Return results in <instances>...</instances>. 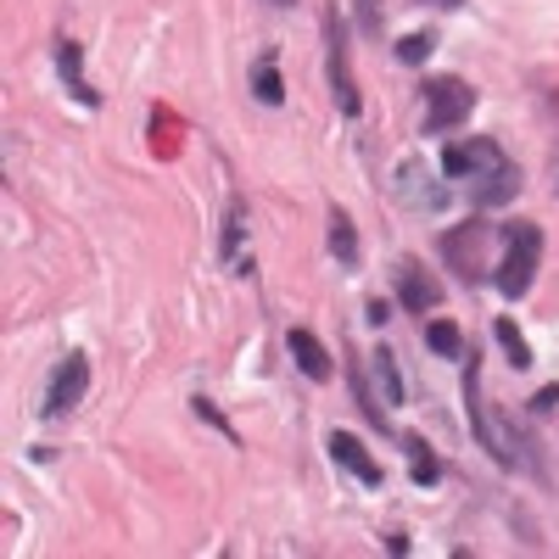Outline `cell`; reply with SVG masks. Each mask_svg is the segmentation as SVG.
<instances>
[{"mask_svg": "<svg viewBox=\"0 0 559 559\" xmlns=\"http://www.w3.org/2000/svg\"><path fill=\"white\" fill-rule=\"evenodd\" d=\"M537 263H543V229L532 218H515V224H503V263L492 274V286L509 297V302H521L532 292V280H537Z\"/></svg>", "mask_w": 559, "mask_h": 559, "instance_id": "cell-1", "label": "cell"}, {"mask_svg": "<svg viewBox=\"0 0 559 559\" xmlns=\"http://www.w3.org/2000/svg\"><path fill=\"white\" fill-rule=\"evenodd\" d=\"M464 419H471L476 442L503 464V471H521V464H526L521 442L498 426V414H492V408H487V397H481V358H476V353H471V364H464Z\"/></svg>", "mask_w": 559, "mask_h": 559, "instance_id": "cell-2", "label": "cell"}, {"mask_svg": "<svg viewBox=\"0 0 559 559\" xmlns=\"http://www.w3.org/2000/svg\"><path fill=\"white\" fill-rule=\"evenodd\" d=\"M324 73H331V96L342 107V118H358L364 112V96L353 84V68H347V28L336 12H324Z\"/></svg>", "mask_w": 559, "mask_h": 559, "instance_id": "cell-3", "label": "cell"}, {"mask_svg": "<svg viewBox=\"0 0 559 559\" xmlns=\"http://www.w3.org/2000/svg\"><path fill=\"white\" fill-rule=\"evenodd\" d=\"M476 112V90L464 79H426V134H448Z\"/></svg>", "mask_w": 559, "mask_h": 559, "instance_id": "cell-4", "label": "cell"}, {"mask_svg": "<svg viewBox=\"0 0 559 559\" xmlns=\"http://www.w3.org/2000/svg\"><path fill=\"white\" fill-rule=\"evenodd\" d=\"M84 392H90V358L84 353H68L62 364H57V376H51V386H45V419H62V414H73L79 403H84Z\"/></svg>", "mask_w": 559, "mask_h": 559, "instance_id": "cell-5", "label": "cell"}, {"mask_svg": "<svg viewBox=\"0 0 559 559\" xmlns=\"http://www.w3.org/2000/svg\"><path fill=\"white\" fill-rule=\"evenodd\" d=\"M509 157H503V146L498 140H459V146H448L442 152V174L448 179H481V174H492V168H503Z\"/></svg>", "mask_w": 559, "mask_h": 559, "instance_id": "cell-6", "label": "cell"}, {"mask_svg": "<svg viewBox=\"0 0 559 559\" xmlns=\"http://www.w3.org/2000/svg\"><path fill=\"white\" fill-rule=\"evenodd\" d=\"M324 453H331V464H342V471H347L353 481H364V487H381V481H386L381 459L369 453L353 431H331V437H324Z\"/></svg>", "mask_w": 559, "mask_h": 559, "instance_id": "cell-7", "label": "cell"}, {"mask_svg": "<svg viewBox=\"0 0 559 559\" xmlns=\"http://www.w3.org/2000/svg\"><path fill=\"white\" fill-rule=\"evenodd\" d=\"M487 236H492V224H459V229H448L442 236V258L464 274V280H476L481 274V247H487Z\"/></svg>", "mask_w": 559, "mask_h": 559, "instance_id": "cell-8", "label": "cell"}, {"mask_svg": "<svg viewBox=\"0 0 559 559\" xmlns=\"http://www.w3.org/2000/svg\"><path fill=\"white\" fill-rule=\"evenodd\" d=\"M286 353H292V364L302 369L308 381H331V376H336L331 347H324L313 331H302V324H292V331H286Z\"/></svg>", "mask_w": 559, "mask_h": 559, "instance_id": "cell-9", "label": "cell"}, {"mask_svg": "<svg viewBox=\"0 0 559 559\" xmlns=\"http://www.w3.org/2000/svg\"><path fill=\"white\" fill-rule=\"evenodd\" d=\"M397 302H403L408 313H426V308L442 302V286H437V280L419 269L414 258H403V263H397Z\"/></svg>", "mask_w": 559, "mask_h": 559, "instance_id": "cell-10", "label": "cell"}, {"mask_svg": "<svg viewBox=\"0 0 559 559\" xmlns=\"http://www.w3.org/2000/svg\"><path fill=\"white\" fill-rule=\"evenodd\" d=\"M57 73L79 107H102V90H90V79H84V45L79 39H57Z\"/></svg>", "mask_w": 559, "mask_h": 559, "instance_id": "cell-11", "label": "cell"}, {"mask_svg": "<svg viewBox=\"0 0 559 559\" xmlns=\"http://www.w3.org/2000/svg\"><path fill=\"white\" fill-rule=\"evenodd\" d=\"M515 191H521V168H515V163H503V168L471 179V202H476V207H503Z\"/></svg>", "mask_w": 559, "mask_h": 559, "instance_id": "cell-12", "label": "cell"}, {"mask_svg": "<svg viewBox=\"0 0 559 559\" xmlns=\"http://www.w3.org/2000/svg\"><path fill=\"white\" fill-rule=\"evenodd\" d=\"M369 376L381 381L386 408H397V403H403V369H397V353H392V347H376V353H369Z\"/></svg>", "mask_w": 559, "mask_h": 559, "instance_id": "cell-13", "label": "cell"}, {"mask_svg": "<svg viewBox=\"0 0 559 559\" xmlns=\"http://www.w3.org/2000/svg\"><path fill=\"white\" fill-rule=\"evenodd\" d=\"M403 453H408V471L419 487H437L442 481V459L426 448V437H403Z\"/></svg>", "mask_w": 559, "mask_h": 559, "instance_id": "cell-14", "label": "cell"}, {"mask_svg": "<svg viewBox=\"0 0 559 559\" xmlns=\"http://www.w3.org/2000/svg\"><path fill=\"white\" fill-rule=\"evenodd\" d=\"M426 347L437 353V358H471V347H464V331L453 319H431L426 324Z\"/></svg>", "mask_w": 559, "mask_h": 559, "instance_id": "cell-15", "label": "cell"}, {"mask_svg": "<svg viewBox=\"0 0 559 559\" xmlns=\"http://www.w3.org/2000/svg\"><path fill=\"white\" fill-rule=\"evenodd\" d=\"M331 252H336L342 269H358V229L342 207H331Z\"/></svg>", "mask_w": 559, "mask_h": 559, "instance_id": "cell-16", "label": "cell"}, {"mask_svg": "<svg viewBox=\"0 0 559 559\" xmlns=\"http://www.w3.org/2000/svg\"><path fill=\"white\" fill-rule=\"evenodd\" d=\"M252 96H258L263 107H280V102H286V84H280V62H274V51L258 57V68H252Z\"/></svg>", "mask_w": 559, "mask_h": 559, "instance_id": "cell-17", "label": "cell"}, {"mask_svg": "<svg viewBox=\"0 0 559 559\" xmlns=\"http://www.w3.org/2000/svg\"><path fill=\"white\" fill-rule=\"evenodd\" d=\"M347 381H353V397H358L364 419H369V426H376L381 437H392V426H386V403H376V392H369V381H364V369H358V364L347 369Z\"/></svg>", "mask_w": 559, "mask_h": 559, "instance_id": "cell-18", "label": "cell"}, {"mask_svg": "<svg viewBox=\"0 0 559 559\" xmlns=\"http://www.w3.org/2000/svg\"><path fill=\"white\" fill-rule=\"evenodd\" d=\"M241 241H247V207L236 202V207H229V218H224V247H218V258L229 269H241Z\"/></svg>", "mask_w": 559, "mask_h": 559, "instance_id": "cell-19", "label": "cell"}, {"mask_svg": "<svg viewBox=\"0 0 559 559\" xmlns=\"http://www.w3.org/2000/svg\"><path fill=\"white\" fill-rule=\"evenodd\" d=\"M492 336H498V347L509 353V364H515V369H532V347H526V336L515 331V319H498Z\"/></svg>", "mask_w": 559, "mask_h": 559, "instance_id": "cell-20", "label": "cell"}, {"mask_svg": "<svg viewBox=\"0 0 559 559\" xmlns=\"http://www.w3.org/2000/svg\"><path fill=\"white\" fill-rule=\"evenodd\" d=\"M431 51H437V34H431V28H426V34H403V39H397V62H403V68H419Z\"/></svg>", "mask_w": 559, "mask_h": 559, "instance_id": "cell-21", "label": "cell"}, {"mask_svg": "<svg viewBox=\"0 0 559 559\" xmlns=\"http://www.w3.org/2000/svg\"><path fill=\"white\" fill-rule=\"evenodd\" d=\"M191 408H197V419H207V426H213V431H224V442H236V426H229V419H224V414H218V408H213L207 397H197Z\"/></svg>", "mask_w": 559, "mask_h": 559, "instance_id": "cell-22", "label": "cell"}, {"mask_svg": "<svg viewBox=\"0 0 559 559\" xmlns=\"http://www.w3.org/2000/svg\"><path fill=\"white\" fill-rule=\"evenodd\" d=\"M358 28L364 34H381V0H358Z\"/></svg>", "mask_w": 559, "mask_h": 559, "instance_id": "cell-23", "label": "cell"}, {"mask_svg": "<svg viewBox=\"0 0 559 559\" xmlns=\"http://www.w3.org/2000/svg\"><path fill=\"white\" fill-rule=\"evenodd\" d=\"M559 408V386H543L537 397H532V414H554Z\"/></svg>", "mask_w": 559, "mask_h": 559, "instance_id": "cell-24", "label": "cell"}, {"mask_svg": "<svg viewBox=\"0 0 559 559\" xmlns=\"http://www.w3.org/2000/svg\"><path fill=\"white\" fill-rule=\"evenodd\" d=\"M364 319H369V324H386V319H392V302H386V297H376V302L364 308Z\"/></svg>", "mask_w": 559, "mask_h": 559, "instance_id": "cell-25", "label": "cell"}, {"mask_svg": "<svg viewBox=\"0 0 559 559\" xmlns=\"http://www.w3.org/2000/svg\"><path fill=\"white\" fill-rule=\"evenodd\" d=\"M431 7H448L453 12V7H464V0H431Z\"/></svg>", "mask_w": 559, "mask_h": 559, "instance_id": "cell-26", "label": "cell"}, {"mask_svg": "<svg viewBox=\"0 0 559 559\" xmlns=\"http://www.w3.org/2000/svg\"><path fill=\"white\" fill-rule=\"evenodd\" d=\"M269 7H292V0H269Z\"/></svg>", "mask_w": 559, "mask_h": 559, "instance_id": "cell-27", "label": "cell"}]
</instances>
